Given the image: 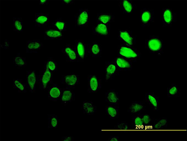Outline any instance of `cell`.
Returning a JSON list of instances; mask_svg holds the SVG:
<instances>
[{"instance_id": "30", "label": "cell", "mask_w": 187, "mask_h": 141, "mask_svg": "<svg viewBox=\"0 0 187 141\" xmlns=\"http://www.w3.org/2000/svg\"><path fill=\"white\" fill-rule=\"evenodd\" d=\"M181 90L175 83H172L167 89V95L168 97H179L181 96Z\"/></svg>"}, {"instance_id": "39", "label": "cell", "mask_w": 187, "mask_h": 141, "mask_svg": "<svg viewBox=\"0 0 187 141\" xmlns=\"http://www.w3.org/2000/svg\"><path fill=\"white\" fill-rule=\"evenodd\" d=\"M115 129L119 130H127L129 129V125L127 123L121 122L117 123L115 126Z\"/></svg>"}, {"instance_id": "26", "label": "cell", "mask_w": 187, "mask_h": 141, "mask_svg": "<svg viewBox=\"0 0 187 141\" xmlns=\"http://www.w3.org/2000/svg\"><path fill=\"white\" fill-rule=\"evenodd\" d=\"M145 107L143 102L136 101L130 104L128 107V111L132 114H137L143 110Z\"/></svg>"}, {"instance_id": "36", "label": "cell", "mask_w": 187, "mask_h": 141, "mask_svg": "<svg viewBox=\"0 0 187 141\" xmlns=\"http://www.w3.org/2000/svg\"><path fill=\"white\" fill-rule=\"evenodd\" d=\"M168 121L166 118H162L159 119L154 123L153 128L154 129H162L167 127Z\"/></svg>"}, {"instance_id": "6", "label": "cell", "mask_w": 187, "mask_h": 141, "mask_svg": "<svg viewBox=\"0 0 187 141\" xmlns=\"http://www.w3.org/2000/svg\"><path fill=\"white\" fill-rule=\"evenodd\" d=\"M119 39L122 44L130 47H134L136 44L135 36L131 31L123 30L119 31L118 33Z\"/></svg>"}, {"instance_id": "22", "label": "cell", "mask_w": 187, "mask_h": 141, "mask_svg": "<svg viewBox=\"0 0 187 141\" xmlns=\"http://www.w3.org/2000/svg\"><path fill=\"white\" fill-rule=\"evenodd\" d=\"M87 53L93 57H100L102 53V47L98 43L94 42L87 45Z\"/></svg>"}, {"instance_id": "35", "label": "cell", "mask_w": 187, "mask_h": 141, "mask_svg": "<svg viewBox=\"0 0 187 141\" xmlns=\"http://www.w3.org/2000/svg\"><path fill=\"white\" fill-rule=\"evenodd\" d=\"M13 31L18 32L22 31L23 22L22 17L13 18Z\"/></svg>"}, {"instance_id": "34", "label": "cell", "mask_w": 187, "mask_h": 141, "mask_svg": "<svg viewBox=\"0 0 187 141\" xmlns=\"http://www.w3.org/2000/svg\"><path fill=\"white\" fill-rule=\"evenodd\" d=\"M132 128L134 129L143 128L146 127L144 124L141 116V114H136L132 119Z\"/></svg>"}, {"instance_id": "16", "label": "cell", "mask_w": 187, "mask_h": 141, "mask_svg": "<svg viewBox=\"0 0 187 141\" xmlns=\"http://www.w3.org/2000/svg\"><path fill=\"white\" fill-rule=\"evenodd\" d=\"M119 71H128L132 70V62L118 56L114 60Z\"/></svg>"}, {"instance_id": "28", "label": "cell", "mask_w": 187, "mask_h": 141, "mask_svg": "<svg viewBox=\"0 0 187 141\" xmlns=\"http://www.w3.org/2000/svg\"><path fill=\"white\" fill-rule=\"evenodd\" d=\"M82 109L84 114L90 115L95 113L97 108L93 102L86 101L83 102Z\"/></svg>"}, {"instance_id": "14", "label": "cell", "mask_w": 187, "mask_h": 141, "mask_svg": "<svg viewBox=\"0 0 187 141\" xmlns=\"http://www.w3.org/2000/svg\"><path fill=\"white\" fill-rule=\"evenodd\" d=\"M47 95L51 101H57L61 95L62 89L57 84L52 83L48 88Z\"/></svg>"}, {"instance_id": "41", "label": "cell", "mask_w": 187, "mask_h": 141, "mask_svg": "<svg viewBox=\"0 0 187 141\" xmlns=\"http://www.w3.org/2000/svg\"><path fill=\"white\" fill-rule=\"evenodd\" d=\"M62 4L65 5H70L73 4L74 1L72 0H61Z\"/></svg>"}, {"instance_id": "21", "label": "cell", "mask_w": 187, "mask_h": 141, "mask_svg": "<svg viewBox=\"0 0 187 141\" xmlns=\"http://www.w3.org/2000/svg\"><path fill=\"white\" fill-rule=\"evenodd\" d=\"M61 97V101L64 105L74 100L75 94L71 88L67 87L62 89Z\"/></svg>"}, {"instance_id": "20", "label": "cell", "mask_w": 187, "mask_h": 141, "mask_svg": "<svg viewBox=\"0 0 187 141\" xmlns=\"http://www.w3.org/2000/svg\"><path fill=\"white\" fill-rule=\"evenodd\" d=\"M49 20V13H36L34 19L35 26L37 27H46L48 24Z\"/></svg>"}, {"instance_id": "5", "label": "cell", "mask_w": 187, "mask_h": 141, "mask_svg": "<svg viewBox=\"0 0 187 141\" xmlns=\"http://www.w3.org/2000/svg\"><path fill=\"white\" fill-rule=\"evenodd\" d=\"M155 18L154 10L151 8H144L141 9L140 13V20L141 25L144 27L149 26Z\"/></svg>"}, {"instance_id": "8", "label": "cell", "mask_w": 187, "mask_h": 141, "mask_svg": "<svg viewBox=\"0 0 187 141\" xmlns=\"http://www.w3.org/2000/svg\"><path fill=\"white\" fill-rule=\"evenodd\" d=\"M87 78V90L89 92H96L101 88V79L97 75H89Z\"/></svg>"}, {"instance_id": "15", "label": "cell", "mask_w": 187, "mask_h": 141, "mask_svg": "<svg viewBox=\"0 0 187 141\" xmlns=\"http://www.w3.org/2000/svg\"><path fill=\"white\" fill-rule=\"evenodd\" d=\"M43 44L40 40H32L26 41V52L27 53H37L43 47Z\"/></svg>"}, {"instance_id": "29", "label": "cell", "mask_w": 187, "mask_h": 141, "mask_svg": "<svg viewBox=\"0 0 187 141\" xmlns=\"http://www.w3.org/2000/svg\"><path fill=\"white\" fill-rule=\"evenodd\" d=\"M48 27L64 32L66 30L67 23L62 18H58Z\"/></svg>"}, {"instance_id": "27", "label": "cell", "mask_w": 187, "mask_h": 141, "mask_svg": "<svg viewBox=\"0 0 187 141\" xmlns=\"http://www.w3.org/2000/svg\"><path fill=\"white\" fill-rule=\"evenodd\" d=\"M119 109L118 105H110L106 106V112L110 119H116L119 116Z\"/></svg>"}, {"instance_id": "1", "label": "cell", "mask_w": 187, "mask_h": 141, "mask_svg": "<svg viewBox=\"0 0 187 141\" xmlns=\"http://www.w3.org/2000/svg\"><path fill=\"white\" fill-rule=\"evenodd\" d=\"M146 49L151 53L161 54L163 51L164 44L163 40L156 35H150L145 41Z\"/></svg>"}, {"instance_id": "3", "label": "cell", "mask_w": 187, "mask_h": 141, "mask_svg": "<svg viewBox=\"0 0 187 141\" xmlns=\"http://www.w3.org/2000/svg\"><path fill=\"white\" fill-rule=\"evenodd\" d=\"M53 72L48 68L45 62L44 69L40 71L38 76V82L41 89L45 90L48 88L52 83Z\"/></svg>"}, {"instance_id": "38", "label": "cell", "mask_w": 187, "mask_h": 141, "mask_svg": "<svg viewBox=\"0 0 187 141\" xmlns=\"http://www.w3.org/2000/svg\"><path fill=\"white\" fill-rule=\"evenodd\" d=\"M142 121L146 126L149 125L152 122V119L150 116L148 114H141Z\"/></svg>"}, {"instance_id": "42", "label": "cell", "mask_w": 187, "mask_h": 141, "mask_svg": "<svg viewBox=\"0 0 187 141\" xmlns=\"http://www.w3.org/2000/svg\"><path fill=\"white\" fill-rule=\"evenodd\" d=\"M9 41L7 40H5L1 46L4 49H6L9 48Z\"/></svg>"}, {"instance_id": "12", "label": "cell", "mask_w": 187, "mask_h": 141, "mask_svg": "<svg viewBox=\"0 0 187 141\" xmlns=\"http://www.w3.org/2000/svg\"><path fill=\"white\" fill-rule=\"evenodd\" d=\"M119 71L114 61H108L105 66V79L106 81L113 79Z\"/></svg>"}, {"instance_id": "33", "label": "cell", "mask_w": 187, "mask_h": 141, "mask_svg": "<svg viewBox=\"0 0 187 141\" xmlns=\"http://www.w3.org/2000/svg\"><path fill=\"white\" fill-rule=\"evenodd\" d=\"M13 63L18 68L25 67L27 66L26 58L20 55V53L13 58Z\"/></svg>"}, {"instance_id": "40", "label": "cell", "mask_w": 187, "mask_h": 141, "mask_svg": "<svg viewBox=\"0 0 187 141\" xmlns=\"http://www.w3.org/2000/svg\"><path fill=\"white\" fill-rule=\"evenodd\" d=\"M74 138L71 136H66L62 137L61 140L64 141H73Z\"/></svg>"}, {"instance_id": "43", "label": "cell", "mask_w": 187, "mask_h": 141, "mask_svg": "<svg viewBox=\"0 0 187 141\" xmlns=\"http://www.w3.org/2000/svg\"><path fill=\"white\" fill-rule=\"evenodd\" d=\"M108 141H118L119 140V137L117 136H111L108 139Z\"/></svg>"}, {"instance_id": "7", "label": "cell", "mask_w": 187, "mask_h": 141, "mask_svg": "<svg viewBox=\"0 0 187 141\" xmlns=\"http://www.w3.org/2000/svg\"><path fill=\"white\" fill-rule=\"evenodd\" d=\"M177 15L172 9L170 7H165L162 9V22L164 25L171 27L173 23L176 22Z\"/></svg>"}, {"instance_id": "9", "label": "cell", "mask_w": 187, "mask_h": 141, "mask_svg": "<svg viewBox=\"0 0 187 141\" xmlns=\"http://www.w3.org/2000/svg\"><path fill=\"white\" fill-rule=\"evenodd\" d=\"M26 84L27 89L32 93H34L38 82V76L34 70L28 71L26 76Z\"/></svg>"}, {"instance_id": "23", "label": "cell", "mask_w": 187, "mask_h": 141, "mask_svg": "<svg viewBox=\"0 0 187 141\" xmlns=\"http://www.w3.org/2000/svg\"><path fill=\"white\" fill-rule=\"evenodd\" d=\"M114 19V16L111 13H98L96 17L97 23L109 25Z\"/></svg>"}, {"instance_id": "4", "label": "cell", "mask_w": 187, "mask_h": 141, "mask_svg": "<svg viewBox=\"0 0 187 141\" xmlns=\"http://www.w3.org/2000/svg\"><path fill=\"white\" fill-rule=\"evenodd\" d=\"M89 21V10L86 8H79L74 16L75 26L83 27L86 26Z\"/></svg>"}, {"instance_id": "32", "label": "cell", "mask_w": 187, "mask_h": 141, "mask_svg": "<svg viewBox=\"0 0 187 141\" xmlns=\"http://www.w3.org/2000/svg\"><path fill=\"white\" fill-rule=\"evenodd\" d=\"M47 119L48 128L54 129L57 128L59 121L57 115L55 114H48Z\"/></svg>"}, {"instance_id": "44", "label": "cell", "mask_w": 187, "mask_h": 141, "mask_svg": "<svg viewBox=\"0 0 187 141\" xmlns=\"http://www.w3.org/2000/svg\"><path fill=\"white\" fill-rule=\"evenodd\" d=\"M39 3L40 5H47L49 4V1L46 0H39Z\"/></svg>"}, {"instance_id": "37", "label": "cell", "mask_w": 187, "mask_h": 141, "mask_svg": "<svg viewBox=\"0 0 187 141\" xmlns=\"http://www.w3.org/2000/svg\"><path fill=\"white\" fill-rule=\"evenodd\" d=\"M48 69L53 72L57 71V63L54 59L51 57L48 58L45 61Z\"/></svg>"}, {"instance_id": "2", "label": "cell", "mask_w": 187, "mask_h": 141, "mask_svg": "<svg viewBox=\"0 0 187 141\" xmlns=\"http://www.w3.org/2000/svg\"><path fill=\"white\" fill-rule=\"evenodd\" d=\"M117 55L118 56L134 62L140 57L141 53L134 47L122 44L118 48Z\"/></svg>"}, {"instance_id": "18", "label": "cell", "mask_w": 187, "mask_h": 141, "mask_svg": "<svg viewBox=\"0 0 187 141\" xmlns=\"http://www.w3.org/2000/svg\"><path fill=\"white\" fill-rule=\"evenodd\" d=\"M145 100L154 110L158 111L159 109V99L158 96L154 92H146Z\"/></svg>"}, {"instance_id": "19", "label": "cell", "mask_w": 187, "mask_h": 141, "mask_svg": "<svg viewBox=\"0 0 187 141\" xmlns=\"http://www.w3.org/2000/svg\"><path fill=\"white\" fill-rule=\"evenodd\" d=\"M79 81L78 75L72 74L62 76L61 83L67 87L72 88L78 85Z\"/></svg>"}, {"instance_id": "13", "label": "cell", "mask_w": 187, "mask_h": 141, "mask_svg": "<svg viewBox=\"0 0 187 141\" xmlns=\"http://www.w3.org/2000/svg\"><path fill=\"white\" fill-rule=\"evenodd\" d=\"M61 51L67 61L72 62L78 61L74 46L67 44L62 49Z\"/></svg>"}, {"instance_id": "31", "label": "cell", "mask_w": 187, "mask_h": 141, "mask_svg": "<svg viewBox=\"0 0 187 141\" xmlns=\"http://www.w3.org/2000/svg\"><path fill=\"white\" fill-rule=\"evenodd\" d=\"M12 85L13 89L16 90L19 93H26L27 89L26 83L19 79H14L12 80Z\"/></svg>"}, {"instance_id": "17", "label": "cell", "mask_w": 187, "mask_h": 141, "mask_svg": "<svg viewBox=\"0 0 187 141\" xmlns=\"http://www.w3.org/2000/svg\"><path fill=\"white\" fill-rule=\"evenodd\" d=\"M109 25L96 23L92 28L93 34L95 35L102 36H108L110 32Z\"/></svg>"}, {"instance_id": "24", "label": "cell", "mask_w": 187, "mask_h": 141, "mask_svg": "<svg viewBox=\"0 0 187 141\" xmlns=\"http://www.w3.org/2000/svg\"><path fill=\"white\" fill-rule=\"evenodd\" d=\"M105 101L110 105H118L119 100L118 93L113 89L108 91L105 93Z\"/></svg>"}, {"instance_id": "10", "label": "cell", "mask_w": 187, "mask_h": 141, "mask_svg": "<svg viewBox=\"0 0 187 141\" xmlns=\"http://www.w3.org/2000/svg\"><path fill=\"white\" fill-rule=\"evenodd\" d=\"M74 47L78 57V61H83L86 57L87 53V45L82 40L75 41Z\"/></svg>"}, {"instance_id": "11", "label": "cell", "mask_w": 187, "mask_h": 141, "mask_svg": "<svg viewBox=\"0 0 187 141\" xmlns=\"http://www.w3.org/2000/svg\"><path fill=\"white\" fill-rule=\"evenodd\" d=\"M43 34L44 40H59L64 36V32L48 26L44 29Z\"/></svg>"}, {"instance_id": "25", "label": "cell", "mask_w": 187, "mask_h": 141, "mask_svg": "<svg viewBox=\"0 0 187 141\" xmlns=\"http://www.w3.org/2000/svg\"><path fill=\"white\" fill-rule=\"evenodd\" d=\"M118 3L123 12L125 14L131 13L136 8L135 3L132 0H121L119 1Z\"/></svg>"}]
</instances>
